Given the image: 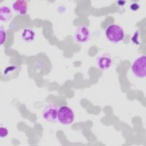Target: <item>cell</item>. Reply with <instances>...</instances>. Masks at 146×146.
I'll return each instance as SVG.
<instances>
[{
    "mask_svg": "<svg viewBox=\"0 0 146 146\" xmlns=\"http://www.w3.org/2000/svg\"><path fill=\"white\" fill-rule=\"evenodd\" d=\"M105 34L108 40L112 43H119L124 37L123 29L120 26L115 24L108 26L106 30Z\"/></svg>",
    "mask_w": 146,
    "mask_h": 146,
    "instance_id": "obj_1",
    "label": "cell"
},
{
    "mask_svg": "<svg viewBox=\"0 0 146 146\" xmlns=\"http://www.w3.org/2000/svg\"><path fill=\"white\" fill-rule=\"evenodd\" d=\"M75 119V114L72 110L67 106H62L58 108L57 120L63 125L71 124Z\"/></svg>",
    "mask_w": 146,
    "mask_h": 146,
    "instance_id": "obj_2",
    "label": "cell"
},
{
    "mask_svg": "<svg viewBox=\"0 0 146 146\" xmlns=\"http://www.w3.org/2000/svg\"><path fill=\"white\" fill-rule=\"evenodd\" d=\"M146 57L145 55L137 58L133 63L131 66V70L133 74L138 78H145Z\"/></svg>",
    "mask_w": 146,
    "mask_h": 146,
    "instance_id": "obj_3",
    "label": "cell"
},
{
    "mask_svg": "<svg viewBox=\"0 0 146 146\" xmlns=\"http://www.w3.org/2000/svg\"><path fill=\"white\" fill-rule=\"evenodd\" d=\"M58 107L55 104H50L44 109L42 116L44 120L50 122H55L57 120Z\"/></svg>",
    "mask_w": 146,
    "mask_h": 146,
    "instance_id": "obj_4",
    "label": "cell"
},
{
    "mask_svg": "<svg viewBox=\"0 0 146 146\" xmlns=\"http://www.w3.org/2000/svg\"><path fill=\"white\" fill-rule=\"evenodd\" d=\"M74 36L75 40L78 43H83L88 40L90 36V33L87 27L81 26L76 30Z\"/></svg>",
    "mask_w": 146,
    "mask_h": 146,
    "instance_id": "obj_5",
    "label": "cell"
},
{
    "mask_svg": "<svg viewBox=\"0 0 146 146\" xmlns=\"http://www.w3.org/2000/svg\"><path fill=\"white\" fill-rule=\"evenodd\" d=\"M112 59L111 56L107 54H104L99 56L97 59L98 67L102 70L108 69L112 65Z\"/></svg>",
    "mask_w": 146,
    "mask_h": 146,
    "instance_id": "obj_6",
    "label": "cell"
},
{
    "mask_svg": "<svg viewBox=\"0 0 146 146\" xmlns=\"http://www.w3.org/2000/svg\"><path fill=\"white\" fill-rule=\"evenodd\" d=\"M13 9L15 12L20 14L25 15L27 11V3L25 1L17 0L12 4Z\"/></svg>",
    "mask_w": 146,
    "mask_h": 146,
    "instance_id": "obj_7",
    "label": "cell"
},
{
    "mask_svg": "<svg viewBox=\"0 0 146 146\" xmlns=\"http://www.w3.org/2000/svg\"><path fill=\"white\" fill-rule=\"evenodd\" d=\"M12 11L7 6H2L0 8V20L1 22H7L12 18Z\"/></svg>",
    "mask_w": 146,
    "mask_h": 146,
    "instance_id": "obj_8",
    "label": "cell"
},
{
    "mask_svg": "<svg viewBox=\"0 0 146 146\" xmlns=\"http://www.w3.org/2000/svg\"><path fill=\"white\" fill-rule=\"evenodd\" d=\"M35 33L30 29H25L23 30L21 34L22 39L27 42H31L34 40L35 37Z\"/></svg>",
    "mask_w": 146,
    "mask_h": 146,
    "instance_id": "obj_9",
    "label": "cell"
},
{
    "mask_svg": "<svg viewBox=\"0 0 146 146\" xmlns=\"http://www.w3.org/2000/svg\"><path fill=\"white\" fill-rule=\"evenodd\" d=\"M9 133V131L8 129L3 127H1V129H0V136L1 137H6Z\"/></svg>",
    "mask_w": 146,
    "mask_h": 146,
    "instance_id": "obj_10",
    "label": "cell"
},
{
    "mask_svg": "<svg viewBox=\"0 0 146 146\" xmlns=\"http://www.w3.org/2000/svg\"><path fill=\"white\" fill-rule=\"evenodd\" d=\"M1 44H2L6 40V34L5 33V31L3 30V29L2 28H1Z\"/></svg>",
    "mask_w": 146,
    "mask_h": 146,
    "instance_id": "obj_11",
    "label": "cell"
}]
</instances>
